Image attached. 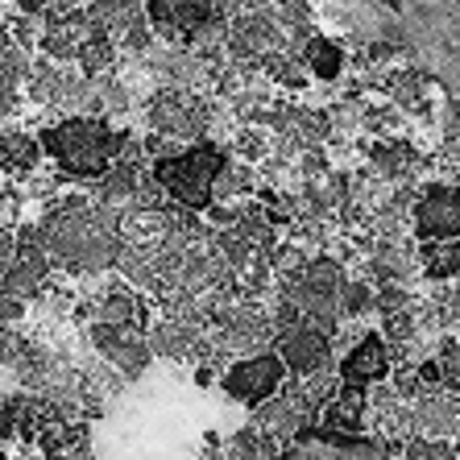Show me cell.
Masks as SVG:
<instances>
[{
	"label": "cell",
	"instance_id": "6da1fadb",
	"mask_svg": "<svg viewBox=\"0 0 460 460\" xmlns=\"http://www.w3.org/2000/svg\"><path fill=\"white\" fill-rule=\"evenodd\" d=\"M38 137H42V154L54 158L58 179L84 187L117 162L125 128H117L108 117H92V112H63Z\"/></svg>",
	"mask_w": 460,
	"mask_h": 460
},
{
	"label": "cell",
	"instance_id": "7a4b0ae2",
	"mask_svg": "<svg viewBox=\"0 0 460 460\" xmlns=\"http://www.w3.org/2000/svg\"><path fill=\"white\" fill-rule=\"evenodd\" d=\"M228 162V146L216 137H199L191 146H182L179 154L150 162V174L162 182V191L171 195L174 204L204 212L212 204V182L220 174V166Z\"/></svg>",
	"mask_w": 460,
	"mask_h": 460
},
{
	"label": "cell",
	"instance_id": "3957f363",
	"mask_svg": "<svg viewBox=\"0 0 460 460\" xmlns=\"http://www.w3.org/2000/svg\"><path fill=\"white\" fill-rule=\"evenodd\" d=\"M208 120H212V100L199 96L195 87H158L146 100V125L166 137L199 141L208 137Z\"/></svg>",
	"mask_w": 460,
	"mask_h": 460
},
{
	"label": "cell",
	"instance_id": "277c9868",
	"mask_svg": "<svg viewBox=\"0 0 460 460\" xmlns=\"http://www.w3.org/2000/svg\"><path fill=\"white\" fill-rule=\"evenodd\" d=\"M282 382H287V365H282L279 353H249L241 357L236 365H228L225 374H220V390L228 398H236L241 407H257L261 398L279 394Z\"/></svg>",
	"mask_w": 460,
	"mask_h": 460
},
{
	"label": "cell",
	"instance_id": "5b68a950",
	"mask_svg": "<svg viewBox=\"0 0 460 460\" xmlns=\"http://www.w3.org/2000/svg\"><path fill=\"white\" fill-rule=\"evenodd\" d=\"M87 341H92V349L125 377L146 374V365L154 361L150 336L141 332L137 323H92V328H87Z\"/></svg>",
	"mask_w": 460,
	"mask_h": 460
},
{
	"label": "cell",
	"instance_id": "8992f818",
	"mask_svg": "<svg viewBox=\"0 0 460 460\" xmlns=\"http://www.w3.org/2000/svg\"><path fill=\"white\" fill-rule=\"evenodd\" d=\"M274 344H279V357H282V365H287V374H295V377H307V374H315V369H328V365H332V336L307 320L279 328Z\"/></svg>",
	"mask_w": 460,
	"mask_h": 460
},
{
	"label": "cell",
	"instance_id": "52a82bcc",
	"mask_svg": "<svg viewBox=\"0 0 460 460\" xmlns=\"http://www.w3.org/2000/svg\"><path fill=\"white\" fill-rule=\"evenodd\" d=\"M411 220H415V236H460V187L456 182H428L415 191L411 204Z\"/></svg>",
	"mask_w": 460,
	"mask_h": 460
},
{
	"label": "cell",
	"instance_id": "ba28073f",
	"mask_svg": "<svg viewBox=\"0 0 460 460\" xmlns=\"http://www.w3.org/2000/svg\"><path fill=\"white\" fill-rule=\"evenodd\" d=\"M146 17L162 42H191V33L216 17V0H146Z\"/></svg>",
	"mask_w": 460,
	"mask_h": 460
},
{
	"label": "cell",
	"instance_id": "9c48e42d",
	"mask_svg": "<svg viewBox=\"0 0 460 460\" xmlns=\"http://www.w3.org/2000/svg\"><path fill=\"white\" fill-rule=\"evenodd\" d=\"M390 377V344L377 332H361L357 344L341 357V382L349 385H377Z\"/></svg>",
	"mask_w": 460,
	"mask_h": 460
},
{
	"label": "cell",
	"instance_id": "30bf717a",
	"mask_svg": "<svg viewBox=\"0 0 460 460\" xmlns=\"http://www.w3.org/2000/svg\"><path fill=\"white\" fill-rule=\"evenodd\" d=\"M365 407H369V390L365 385H349L341 382L328 407L320 411V423L323 428H336V431H365Z\"/></svg>",
	"mask_w": 460,
	"mask_h": 460
},
{
	"label": "cell",
	"instance_id": "8fae6325",
	"mask_svg": "<svg viewBox=\"0 0 460 460\" xmlns=\"http://www.w3.org/2000/svg\"><path fill=\"white\" fill-rule=\"evenodd\" d=\"M38 162H42V137L22 128H0V174L25 179L38 171Z\"/></svg>",
	"mask_w": 460,
	"mask_h": 460
},
{
	"label": "cell",
	"instance_id": "7c38bea8",
	"mask_svg": "<svg viewBox=\"0 0 460 460\" xmlns=\"http://www.w3.org/2000/svg\"><path fill=\"white\" fill-rule=\"evenodd\" d=\"M419 270L431 282H452L460 279V236H428L415 245Z\"/></svg>",
	"mask_w": 460,
	"mask_h": 460
},
{
	"label": "cell",
	"instance_id": "4fadbf2b",
	"mask_svg": "<svg viewBox=\"0 0 460 460\" xmlns=\"http://www.w3.org/2000/svg\"><path fill=\"white\" fill-rule=\"evenodd\" d=\"M253 191H257V162L228 154V162L220 166V174L212 182V204H241Z\"/></svg>",
	"mask_w": 460,
	"mask_h": 460
},
{
	"label": "cell",
	"instance_id": "5bb4252c",
	"mask_svg": "<svg viewBox=\"0 0 460 460\" xmlns=\"http://www.w3.org/2000/svg\"><path fill=\"white\" fill-rule=\"evenodd\" d=\"M84 13H87V25H92V30L120 38L128 25L146 17V4H141V0H87Z\"/></svg>",
	"mask_w": 460,
	"mask_h": 460
},
{
	"label": "cell",
	"instance_id": "9a60e30c",
	"mask_svg": "<svg viewBox=\"0 0 460 460\" xmlns=\"http://www.w3.org/2000/svg\"><path fill=\"white\" fill-rule=\"evenodd\" d=\"M303 66H307L311 79H323V84H336L344 75V46L323 38V33H311L307 46H303Z\"/></svg>",
	"mask_w": 460,
	"mask_h": 460
},
{
	"label": "cell",
	"instance_id": "2e32d148",
	"mask_svg": "<svg viewBox=\"0 0 460 460\" xmlns=\"http://www.w3.org/2000/svg\"><path fill=\"white\" fill-rule=\"evenodd\" d=\"M117 58H120L117 38H112V33L92 30V33L84 38V42H79L75 66L84 71V75H100V71H112V66H117Z\"/></svg>",
	"mask_w": 460,
	"mask_h": 460
},
{
	"label": "cell",
	"instance_id": "e0dca14e",
	"mask_svg": "<svg viewBox=\"0 0 460 460\" xmlns=\"http://www.w3.org/2000/svg\"><path fill=\"white\" fill-rule=\"evenodd\" d=\"M282 452V444L270 431H261L257 423H245V428L236 431L233 439H228V448H225V456H241V460H261V456H279Z\"/></svg>",
	"mask_w": 460,
	"mask_h": 460
},
{
	"label": "cell",
	"instance_id": "ac0fdd59",
	"mask_svg": "<svg viewBox=\"0 0 460 460\" xmlns=\"http://www.w3.org/2000/svg\"><path fill=\"white\" fill-rule=\"evenodd\" d=\"M228 154H236V158H245V162H261L270 154V128L241 120V128L228 137Z\"/></svg>",
	"mask_w": 460,
	"mask_h": 460
},
{
	"label": "cell",
	"instance_id": "d6986e66",
	"mask_svg": "<svg viewBox=\"0 0 460 460\" xmlns=\"http://www.w3.org/2000/svg\"><path fill=\"white\" fill-rule=\"evenodd\" d=\"M336 311H341V320H357L365 311H374V287L349 279L341 290V299H336Z\"/></svg>",
	"mask_w": 460,
	"mask_h": 460
},
{
	"label": "cell",
	"instance_id": "ffe728a7",
	"mask_svg": "<svg viewBox=\"0 0 460 460\" xmlns=\"http://www.w3.org/2000/svg\"><path fill=\"white\" fill-rule=\"evenodd\" d=\"M303 266H307V253H303L299 241H282V245L270 249V270H274V279H295Z\"/></svg>",
	"mask_w": 460,
	"mask_h": 460
},
{
	"label": "cell",
	"instance_id": "44dd1931",
	"mask_svg": "<svg viewBox=\"0 0 460 460\" xmlns=\"http://www.w3.org/2000/svg\"><path fill=\"white\" fill-rule=\"evenodd\" d=\"M390 385H394V394H398V398H407V402H415V398L423 394V390H428V385L419 382V369H411V365H402Z\"/></svg>",
	"mask_w": 460,
	"mask_h": 460
},
{
	"label": "cell",
	"instance_id": "7402d4cb",
	"mask_svg": "<svg viewBox=\"0 0 460 460\" xmlns=\"http://www.w3.org/2000/svg\"><path fill=\"white\" fill-rule=\"evenodd\" d=\"M13 257H17V233L0 225V279H4V270L13 266Z\"/></svg>",
	"mask_w": 460,
	"mask_h": 460
},
{
	"label": "cell",
	"instance_id": "603a6c76",
	"mask_svg": "<svg viewBox=\"0 0 460 460\" xmlns=\"http://www.w3.org/2000/svg\"><path fill=\"white\" fill-rule=\"evenodd\" d=\"M266 0H216V13L225 17H236V13H249V9H261Z\"/></svg>",
	"mask_w": 460,
	"mask_h": 460
},
{
	"label": "cell",
	"instance_id": "cb8c5ba5",
	"mask_svg": "<svg viewBox=\"0 0 460 460\" xmlns=\"http://www.w3.org/2000/svg\"><path fill=\"white\" fill-rule=\"evenodd\" d=\"M13 4H17V13H38V17L46 13V0H13Z\"/></svg>",
	"mask_w": 460,
	"mask_h": 460
}]
</instances>
